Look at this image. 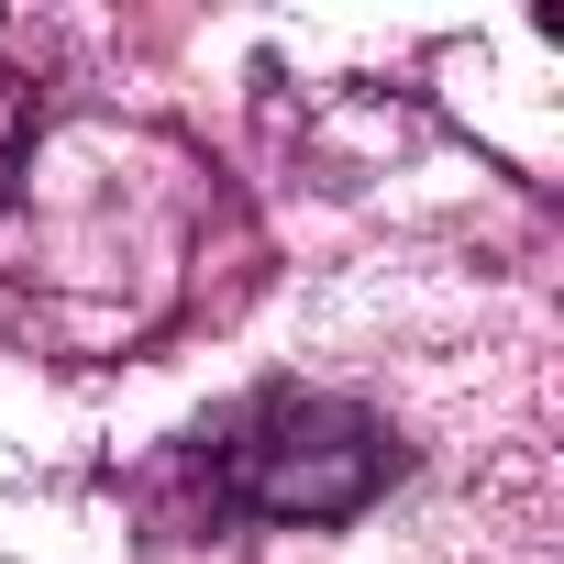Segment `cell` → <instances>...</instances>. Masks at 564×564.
I'll use <instances>...</instances> for the list:
<instances>
[{
	"label": "cell",
	"instance_id": "cell-1",
	"mask_svg": "<svg viewBox=\"0 0 564 564\" xmlns=\"http://www.w3.org/2000/svg\"><path fill=\"white\" fill-rule=\"evenodd\" d=\"M399 476V443L377 410L322 399V388H265L254 410H232L210 432V487L243 520H355L377 509V487Z\"/></svg>",
	"mask_w": 564,
	"mask_h": 564
},
{
	"label": "cell",
	"instance_id": "cell-2",
	"mask_svg": "<svg viewBox=\"0 0 564 564\" xmlns=\"http://www.w3.org/2000/svg\"><path fill=\"white\" fill-rule=\"evenodd\" d=\"M0 155H12V89H0Z\"/></svg>",
	"mask_w": 564,
	"mask_h": 564
}]
</instances>
